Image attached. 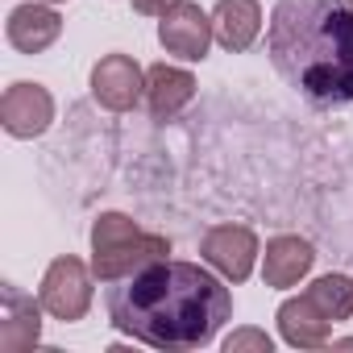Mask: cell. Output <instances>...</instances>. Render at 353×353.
I'll list each match as a JSON object with an SVG mask.
<instances>
[{"label":"cell","instance_id":"cell-1","mask_svg":"<svg viewBox=\"0 0 353 353\" xmlns=\"http://www.w3.org/2000/svg\"><path fill=\"white\" fill-rule=\"evenodd\" d=\"M112 324L137 345L183 353L208 345L233 316L229 287L196 262H154L108 291Z\"/></svg>","mask_w":353,"mask_h":353},{"label":"cell","instance_id":"cell-2","mask_svg":"<svg viewBox=\"0 0 353 353\" xmlns=\"http://www.w3.org/2000/svg\"><path fill=\"white\" fill-rule=\"evenodd\" d=\"M266 50L312 104L353 100V9L345 0H279Z\"/></svg>","mask_w":353,"mask_h":353},{"label":"cell","instance_id":"cell-3","mask_svg":"<svg viewBox=\"0 0 353 353\" xmlns=\"http://www.w3.org/2000/svg\"><path fill=\"white\" fill-rule=\"evenodd\" d=\"M170 258V241L137 229L125 212H100L92 221V274L100 283H121L154 262Z\"/></svg>","mask_w":353,"mask_h":353},{"label":"cell","instance_id":"cell-4","mask_svg":"<svg viewBox=\"0 0 353 353\" xmlns=\"http://www.w3.org/2000/svg\"><path fill=\"white\" fill-rule=\"evenodd\" d=\"M92 270L79 262V258H54L50 262V270H46V279H42V291H38V299H42V307L54 316V320H63V324H75V320H83L88 316V307H92Z\"/></svg>","mask_w":353,"mask_h":353},{"label":"cell","instance_id":"cell-5","mask_svg":"<svg viewBox=\"0 0 353 353\" xmlns=\"http://www.w3.org/2000/svg\"><path fill=\"white\" fill-rule=\"evenodd\" d=\"M258 254H262V245H258V233L250 225H216L200 241V258L212 270H221L229 283H245L254 274Z\"/></svg>","mask_w":353,"mask_h":353},{"label":"cell","instance_id":"cell-6","mask_svg":"<svg viewBox=\"0 0 353 353\" xmlns=\"http://www.w3.org/2000/svg\"><path fill=\"white\" fill-rule=\"evenodd\" d=\"M212 17L200 9V5H192V0H179L162 21H158V42H162V50L166 54H179V59H188V63H200V59H208V46H212Z\"/></svg>","mask_w":353,"mask_h":353},{"label":"cell","instance_id":"cell-7","mask_svg":"<svg viewBox=\"0 0 353 353\" xmlns=\"http://www.w3.org/2000/svg\"><path fill=\"white\" fill-rule=\"evenodd\" d=\"M92 96L108 112H129L145 96V71L129 54H104L92 67Z\"/></svg>","mask_w":353,"mask_h":353},{"label":"cell","instance_id":"cell-8","mask_svg":"<svg viewBox=\"0 0 353 353\" xmlns=\"http://www.w3.org/2000/svg\"><path fill=\"white\" fill-rule=\"evenodd\" d=\"M54 121V100L42 83H13L0 96V125L13 137H42Z\"/></svg>","mask_w":353,"mask_h":353},{"label":"cell","instance_id":"cell-9","mask_svg":"<svg viewBox=\"0 0 353 353\" xmlns=\"http://www.w3.org/2000/svg\"><path fill=\"white\" fill-rule=\"evenodd\" d=\"M38 341H42V299L34 303V295L5 283V303H0V353H26Z\"/></svg>","mask_w":353,"mask_h":353},{"label":"cell","instance_id":"cell-10","mask_svg":"<svg viewBox=\"0 0 353 353\" xmlns=\"http://www.w3.org/2000/svg\"><path fill=\"white\" fill-rule=\"evenodd\" d=\"M196 96V79L183 67H170V63H154L145 71V108L154 121H170L179 117Z\"/></svg>","mask_w":353,"mask_h":353},{"label":"cell","instance_id":"cell-11","mask_svg":"<svg viewBox=\"0 0 353 353\" xmlns=\"http://www.w3.org/2000/svg\"><path fill=\"white\" fill-rule=\"evenodd\" d=\"M312 262H316L312 241H303V237H295V233H279V237L266 241V254H262V279H266V287L287 291V287H295V283L312 270Z\"/></svg>","mask_w":353,"mask_h":353},{"label":"cell","instance_id":"cell-12","mask_svg":"<svg viewBox=\"0 0 353 353\" xmlns=\"http://www.w3.org/2000/svg\"><path fill=\"white\" fill-rule=\"evenodd\" d=\"M63 34V17L46 5V0H30L9 13V42L21 54H42L46 46H54Z\"/></svg>","mask_w":353,"mask_h":353},{"label":"cell","instance_id":"cell-13","mask_svg":"<svg viewBox=\"0 0 353 353\" xmlns=\"http://www.w3.org/2000/svg\"><path fill=\"white\" fill-rule=\"evenodd\" d=\"M279 332L287 345L295 349H320L332 332V320L324 316V307L303 291V295H291L283 307H279Z\"/></svg>","mask_w":353,"mask_h":353},{"label":"cell","instance_id":"cell-14","mask_svg":"<svg viewBox=\"0 0 353 353\" xmlns=\"http://www.w3.org/2000/svg\"><path fill=\"white\" fill-rule=\"evenodd\" d=\"M212 34L229 54H241L262 34V5L258 0H216L212 9Z\"/></svg>","mask_w":353,"mask_h":353},{"label":"cell","instance_id":"cell-15","mask_svg":"<svg viewBox=\"0 0 353 353\" xmlns=\"http://www.w3.org/2000/svg\"><path fill=\"white\" fill-rule=\"evenodd\" d=\"M307 295L324 307V316H328L332 324L353 316V279H345V274H320V279L307 287Z\"/></svg>","mask_w":353,"mask_h":353},{"label":"cell","instance_id":"cell-16","mask_svg":"<svg viewBox=\"0 0 353 353\" xmlns=\"http://www.w3.org/2000/svg\"><path fill=\"white\" fill-rule=\"evenodd\" d=\"M241 349H258V353H270L274 341L262 332V328H237L233 336H225V353H241Z\"/></svg>","mask_w":353,"mask_h":353},{"label":"cell","instance_id":"cell-17","mask_svg":"<svg viewBox=\"0 0 353 353\" xmlns=\"http://www.w3.org/2000/svg\"><path fill=\"white\" fill-rule=\"evenodd\" d=\"M179 0H133V13H141V17H166Z\"/></svg>","mask_w":353,"mask_h":353},{"label":"cell","instance_id":"cell-18","mask_svg":"<svg viewBox=\"0 0 353 353\" xmlns=\"http://www.w3.org/2000/svg\"><path fill=\"white\" fill-rule=\"evenodd\" d=\"M46 5H63V0H46Z\"/></svg>","mask_w":353,"mask_h":353},{"label":"cell","instance_id":"cell-19","mask_svg":"<svg viewBox=\"0 0 353 353\" xmlns=\"http://www.w3.org/2000/svg\"><path fill=\"white\" fill-rule=\"evenodd\" d=\"M345 5H349V9H353V0H345Z\"/></svg>","mask_w":353,"mask_h":353}]
</instances>
